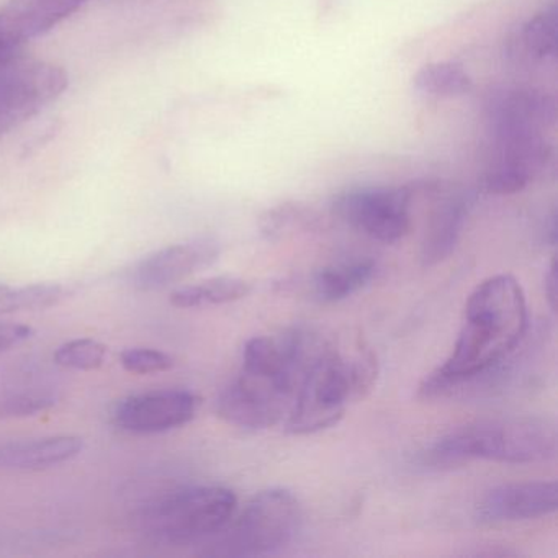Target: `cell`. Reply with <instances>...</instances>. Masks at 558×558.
Instances as JSON below:
<instances>
[{"label":"cell","instance_id":"6da1fadb","mask_svg":"<svg viewBox=\"0 0 558 558\" xmlns=\"http://www.w3.org/2000/svg\"><path fill=\"white\" fill-rule=\"evenodd\" d=\"M527 329V302L518 280L508 274L483 280L466 300L452 352L424 378L420 397H446L495 374L518 351Z\"/></svg>","mask_w":558,"mask_h":558},{"label":"cell","instance_id":"7a4b0ae2","mask_svg":"<svg viewBox=\"0 0 558 558\" xmlns=\"http://www.w3.org/2000/svg\"><path fill=\"white\" fill-rule=\"evenodd\" d=\"M322 342L318 335L300 329L250 339L240 374L217 398L218 416L243 429H267L286 423L303 375Z\"/></svg>","mask_w":558,"mask_h":558},{"label":"cell","instance_id":"3957f363","mask_svg":"<svg viewBox=\"0 0 558 558\" xmlns=\"http://www.w3.org/2000/svg\"><path fill=\"white\" fill-rule=\"evenodd\" d=\"M555 120L551 97L534 90L506 89L486 106L489 143L483 184L489 194L524 191L550 155L544 130Z\"/></svg>","mask_w":558,"mask_h":558},{"label":"cell","instance_id":"277c9868","mask_svg":"<svg viewBox=\"0 0 558 558\" xmlns=\"http://www.w3.org/2000/svg\"><path fill=\"white\" fill-rule=\"evenodd\" d=\"M377 375L374 352L361 345L342 351L323 339L283 423L287 433L303 436L336 426L348 408L372 390Z\"/></svg>","mask_w":558,"mask_h":558},{"label":"cell","instance_id":"5b68a950","mask_svg":"<svg viewBox=\"0 0 558 558\" xmlns=\"http://www.w3.org/2000/svg\"><path fill=\"white\" fill-rule=\"evenodd\" d=\"M557 447V427L550 420L493 417L450 430L423 453V463L437 469L462 465L470 460L527 465L554 459Z\"/></svg>","mask_w":558,"mask_h":558},{"label":"cell","instance_id":"8992f818","mask_svg":"<svg viewBox=\"0 0 558 558\" xmlns=\"http://www.w3.org/2000/svg\"><path fill=\"white\" fill-rule=\"evenodd\" d=\"M236 508V495L225 486H192L149 502L140 525L155 541L194 544L220 534Z\"/></svg>","mask_w":558,"mask_h":558},{"label":"cell","instance_id":"52a82bcc","mask_svg":"<svg viewBox=\"0 0 558 558\" xmlns=\"http://www.w3.org/2000/svg\"><path fill=\"white\" fill-rule=\"evenodd\" d=\"M302 524L299 499L283 488L256 493L236 519H231L210 555L266 557L292 544Z\"/></svg>","mask_w":558,"mask_h":558},{"label":"cell","instance_id":"ba28073f","mask_svg":"<svg viewBox=\"0 0 558 558\" xmlns=\"http://www.w3.org/2000/svg\"><path fill=\"white\" fill-rule=\"evenodd\" d=\"M66 87L63 68L27 57L24 50L0 48V138L40 113Z\"/></svg>","mask_w":558,"mask_h":558},{"label":"cell","instance_id":"9c48e42d","mask_svg":"<svg viewBox=\"0 0 558 558\" xmlns=\"http://www.w3.org/2000/svg\"><path fill=\"white\" fill-rule=\"evenodd\" d=\"M410 189L362 187L342 192L332 202V214L359 233L397 243L411 230Z\"/></svg>","mask_w":558,"mask_h":558},{"label":"cell","instance_id":"30bf717a","mask_svg":"<svg viewBox=\"0 0 558 558\" xmlns=\"http://www.w3.org/2000/svg\"><path fill=\"white\" fill-rule=\"evenodd\" d=\"M201 398L189 390L169 388L123 398L113 411V423L132 434H158L191 423Z\"/></svg>","mask_w":558,"mask_h":558},{"label":"cell","instance_id":"8fae6325","mask_svg":"<svg viewBox=\"0 0 558 558\" xmlns=\"http://www.w3.org/2000/svg\"><path fill=\"white\" fill-rule=\"evenodd\" d=\"M220 256V244L210 238L172 244L143 257L130 270V283L143 292H155L181 282L210 267Z\"/></svg>","mask_w":558,"mask_h":558},{"label":"cell","instance_id":"7c38bea8","mask_svg":"<svg viewBox=\"0 0 558 558\" xmlns=\"http://www.w3.org/2000/svg\"><path fill=\"white\" fill-rule=\"evenodd\" d=\"M557 508V482H521L496 486L486 493L476 506V514L486 524H505L544 518Z\"/></svg>","mask_w":558,"mask_h":558},{"label":"cell","instance_id":"4fadbf2b","mask_svg":"<svg viewBox=\"0 0 558 558\" xmlns=\"http://www.w3.org/2000/svg\"><path fill=\"white\" fill-rule=\"evenodd\" d=\"M87 0H9L0 8V47L24 50L25 44L53 31Z\"/></svg>","mask_w":558,"mask_h":558},{"label":"cell","instance_id":"5bb4252c","mask_svg":"<svg viewBox=\"0 0 558 558\" xmlns=\"http://www.w3.org/2000/svg\"><path fill=\"white\" fill-rule=\"evenodd\" d=\"M83 449L84 440L80 436H50L0 442V470L40 472L76 459Z\"/></svg>","mask_w":558,"mask_h":558},{"label":"cell","instance_id":"9a60e30c","mask_svg":"<svg viewBox=\"0 0 558 558\" xmlns=\"http://www.w3.org/2000/svg\"><path fill=\"white\" fill-rule=\"evenodd\" d=\"M469 211L470 198L465 195H449L437 205L421 246V260L424 266H436L453 253Z\"/></svg>","mask_w":558,"mask_h":558},{"label":"cell","instance_id":"2e32d148","mask_svg":"<svg viewBox=\"0 0 558 558\" xmlns=\"http://www.w3.org/2000/svg\"><path fill=\"white\" fill-rule=\"evenodd\" d=\"M377 274V263L371 257H354L323 267L310 279L313 299L322 303H338L361 292Z\"/></svg>","mask_w":558,"mask_h":558},{"label":"cell","instance_id":"e0dca14e","mask_svg":"<svg viewBox=\"0 0 558 558\" xmlns=\"http://www.w3.org/2000/svg\"><path fill=\"white\" fill-rule=\"evenodd\" d=\"M251 283L240 277L221 276L205 280L197 286L181 287L171 293V303L178 308L227 305L246 299Z\"/></svg>","mask_w":558,"mask_h":558},{"label":"cell","instance_id":"ac0fdd59","mask_svg":"<svg viewBox=\"0 0 558 558\" xmlns=\"http://www.w3.org/2000/svg\"><path fill=\"white\" fill-rule=\"evenodd\" d=\"M413 84L414 89L424 96L450 99L470 93L473 81L459 64L433 63L417 71Z\"/></svg>","mask_w":558,"mask_h":558},{"label":"cell","instance_id":"d6986e66","mask_svg":"<svg viewBox=\"0 0 558 558\" xmlns=\"http://www.w3.org/2000/svg\"><path fill=\"white\" fill-rule=\"evenodd\" d=\"M557 8L544 9L522 25L518 35L519 51L529 60L544 61L557 50Z\"/></svg>","mask_w":558,"mask_h":558},{"label":"cell","instance_id":"ffe728a7","mask_svg":"<svg viewBox=\"0 0 558 558\" xmlns=\"http://www.w3.org/2000/svg\"><path fill=\"white\" fill-rule=\"evenodd\" d=\"M70 295V290L60 283H34V286L8 289L0 296V313L35 312L58 305Z\"/></svg>","mask_w":558,"mask_h":558},{"label":"cell","instance_id":"44dd1931","mask_svg":"<svg viewBox=\"0 0 558 558\" xmlns=\"http://www.w3.org/2000/svg\"><path fill=\"white\" fill-rule=\"evenodd\" d=\"M107 357V348L94 339H73L64 342L54 351V362L70 371H96L102 367Z\"/></svg>","mask_w":558,"mask_h":558},{"label":"cell","instance_id":"7402d4cb","mask_svg":"<svg viewBox=\"0 0 558 558\" xmlns=\"http://www.w3.org/2000/svg\"><path fill=\"white\" fill-rule=\"evenodd\" d=\"M57 404V397L50 391L22 390L0 395V420L35 416L51 410Z\"/></svg>","mask_w":558,"mask_h":558},{"label":"cell","instance_id":"603a6c76","mask_svg":"<svg viewBox=\"0 0 558 558\" xmlns=\"http://www.w3.org/2000/svg\"><path fill=\"white\" fill-rule=\"evenodd\" d=\"M308 225V217L293 207H280L267 211L260 220V233L266 240L279 241Z\"/></svg>","mask_w":558,"mask_h":558},{"label":"cell","instance_id":"cb8c5ba5","mask_svg":"<svg viewBox=\"0 0 558 558\" xmlns=\"http://www.w3.org/2000/svg\"><path fill=\"white\" fill-rule=\"evenodd\" d=\"M120 364L130 374L149 375L171 371L174 367V359L156 349L133 348L122 352Z\"/></svg>","mask_w":558,"mask_h":558},{"label":"cell","instance_id":"d4e9b609","mask_svg":"<svg viewBox=\"0 0 558 558\" xmlns=\"http://www.w3.org/2000/svg\"><path fill=\"white\" fill-rule=\"evenodd\" d=\"M34 336V329L19 323H0V354L24 344Z\"/></svg>","mask_w":558,"mask_h":558},{"label":"cell","instance_id":"484cf974","mask_svg":"<svg viewBox=\"0 0 558 558\" xmlns=\"http://www.w3.org/2000/svg\"><path fill=\"white\" fill-rule=\"evenodd\" d=\"M545 296H547L548 305L551 312H557L558 287H557V264L555 257H551L550 266H548L547 276H545Z\"/></svg>","mask_w":558,"mask_h":558},{"label":"cell","instance_id":"4316f807","mask_svg":"<svg viewBox=\"0 0 558 558\" xmlns=\"http://www.w3.org/2000/svg\"><path fill=\"white\" fill-rule=\"evenodd\" d=\"M9 287L2 286L0 283V296L4 295L5 292H8Z\"/></svg>","mask_w":558,"mask_h":558}]
</instances>
